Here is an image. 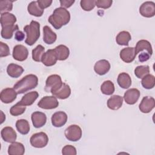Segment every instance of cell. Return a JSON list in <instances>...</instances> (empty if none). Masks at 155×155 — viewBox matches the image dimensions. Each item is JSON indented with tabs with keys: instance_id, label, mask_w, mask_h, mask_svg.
<instances>
[{
	"instance_id": "obj_1",
	"label": "cell",
	"mask_w": 155,
	"mask_h": 155,
	"mask_svg": "<svg viewBox=\"0 0 155 155\" xmlns=\"http://www.w3.org/2000/svg\"><path fill=\"white\" fill-rule=\"evenodd\" d=\"M70 20V13L65 8L62 7L56 8L54 10L48 21L56 30L60 29L63 25L68 24Z\"/></svg>"
},
{
	"instance_id": "obj_2",
	"label": "cell",
	"mask_w": 155,
	"mask_h": 155,
	"mask_svg": "<svg viewBox=\"0 0 155 155\" xmlns=\"http://www.w3.org/2000/svg\"><path fill=\"white\" fill-rule=\"evenodd\" d=\"M38 84V77L33 74L25 76L22 79L18 81L13 86L18 94H23L36 87Z\"/></svg>"
},
{
	"instance_id": "obj_3",
	"label": "cell",
	"mask_w": 155,
	"mask_h": 155,
	"mask_svg": "<svg viewBox=\"0 0 155 155\" xmlns=\"http://www.w3.org/2000/svg\"><path fill=\"white\" fill-rule=\"evenodd\" d=\"M24 31L27 35V38L25 41V44L31 46L40 37V24L33 20L29 25H27L24 27Z\"/></svg>"
},
{
	"instance_id": "obj_4",
	"label": "cell",
	"mask_w": 155,
	"mask_h": 155,
	"mask_svg": "<svg viewBox=\"0 0 155 155\" xmlns=\"http://www.w3.org/2000/svg\"><path fill=\"white\" fill-rule=\"evenodd\" d=\"M30 142L31 146L35 148H44L48 142V137L44 132L36 133L31 136Z\"/></svg>"
},
{
	"instance_id": "obj_5",
	"label": "cell",
	"mask_w": 155,
	"mask_h": 155,
	"mask_svg": "<svg viewBox=\"0 0 155 155\" xmlns=\"http://www.w3.org/2000/svg\"><path fill=\"white\" fill-rule=\"evenodd\" d=\"M82 129L78 125H71L68 127L65 131L64 134L67 139L72 142H76L81 139L82 137Z\"/></svg>"
},
{
	"instance_id": "obj_6",
	"label": "cell",
	"mask_w": 155,
	"mask_h": 155,
	"mask_svg": "<svg viewBox=\"0 0 155 155\" xmlns=\"http://www.w3.org/2000/svg\"><path fill=\"white\" fill-rule=\"evenodd\" d=\"M62 83L61 76L58 74H51L49 76L46 81L44 90L47 93H51L58 88Z\"/></svg>"
},
{
	"instance_id": "obj_7",
	"label": "cell",
	"mask_w": 155,
	"mask_h": 155,
	"mask_svg": "<svg viewBox=\"0 0 155 155\" xmlns=\"http://www.w3.org/2000/svg\"><path fill=\"white\" fill-rule=\"evenodd\" d=\"M59 105L57 98L54 96H46L43 97L38 103V106L42 109L51 110L56 108Z\"/></svg>"
},
{
	"instance_id": "obj_8",
	"label": "cell",
	"mask_w": 155,
	"mask_h": 155,
	"mask_svg": "<svg viewBox=\"0 0 155 155\" xmlns=\"http://www.w3.org/2000/svg\"><path fill=\"white\" fill-rule=\"evenodd\" d=\"M140 14L145 18H152L155 15V3L153 1H146L139 7Z\"/></svg>"
},
{
	"instance_id": "obj_9",
	"label": "cell",
	"mask_w": 155,
	"mask_h": 155,
	"mask_svg": "<svg viewBox=\"0 0 155 155\" xmlns=\"http://www.w3.org/2000/svg\"><path fill=\"white\" fill-rule=\"evenodd\" d=\"M12 56L13 58L18 61H24L28 56V49L22 45H16L13 47Z\"/></svg>"
},
{
	"instance_id": "obj_10",
	"label": "cell",
	"mask_w": 155,
	"mask_h": 155,
	"mask_svg": "<svg viewBox=\"0 0 155 155\" xmlns=\"http://www.w3.org/2000/svg\"><path fill=\"white\" fill-rule=\"evenodd\" d=\"M51 93L56 98L60 99H65L70 96L71 89L68 84L62 82L58 88L53 91Z\"/></svg>"
},
{
	"instance_id": "obj_11",
	"label": "cell",
	"mask_w": 155,
	"mask_h": 155,
	"mask_svg": "<svg viewBox=\"0 0 155 155\" xmlns=\"http://www.w3.org/2000/svg\"><path fill=\"white\" fill-rule=\"evenodd\" d=\"M17 94L18 93L13 88H6L1 91L0 99L3 103L10 104L16 99Z\"/></svg>"
},
{
	"instance_id": "obj_12",
	"label": "cell",
	"mask_w": 155,
	"mask_h": 155,
	"mask_svg": "<svg viewBox=\"0 0 155 155\" xmlns=\"http://www.w3.org/2000/svg\"><path fill=\"white\" fill-rule=\"evenodd\" d=\"M155 107V100L153 97L145 96L142 99L139 108L143 113H148L152 111Z\"/></svg>"
},
{
	"instance_id": "obj_13",
	"label": "cell",
	"mask_w": 155,
	"mask_h": 155,
	"mask_svg": "<svg viewBox=\"0 0 155 155\" xmlns=\"http://www.w3.org/2000/svg\"><path fill=\"white\" fill-rule=\"evenodd\" d=\"M67 118V115L65 112L62 111H57L51 116V124L55 127H61L66 124Z\"/></svg>"
},
{
	"instance_id": "obj_14",
	"label": "cell",
	"mask_w": 155,
	"mask_h": 155,
	"mask_svg": "<svg viewBox=\"0 0 155 155\" xmlns=\"http://www.w3.org/2000/svg\"><path fill=\"white\" fill-rule=\"evenodd\" d=\"M140 97V91L137 88H131L126 91L124 95L125 102L128 105L136 104Z\"/></svg>"
},
{
	"instance_id": "obj_15",
	"label": "cell",
	"mask_w": 155,
	"mask_h": 155,
	"mask_svg": "<svg viewBox=\"0 0 155 155\" xmlns=\"http://www.w3.org/2000/svg\"><path fill=\"white\" fill-rule=\"evenodd\" d=\"M31 119L34 127L39 128L45 124L47 122V116L44 113L35 111L31 114Z\"/></svg>"
},
{
	"instance_id": "obj_16",
	"label": "cell",
	"mask_w": 155,
	"mask_h": 155,
	"mask_svg": "<svg viewBox=\"0 0 155 155\" xmlns=\"http://www.w3.org/2000/svg\"><path fill=\"white\" fill-rule=\"evenodd\" d=\"M2 139L6 142L13 143L17 138V134L11 127H4L1 132Z\"/></svg>"
},
{
	"instance_id": "obj_17",
	"label": "cell",
	"mask_w": 155,
	"mask_h": 155,
	"mask_svg": "<svg viewBox=\"0 0 155 155\" xmlns=\"http://www.w3.org/2000/svg\"><path fill=\"white\" fill-rule=\"evenodd\" d=\"M119 56L124 62L126 63H131L134 60L136 56L135 49L132 47L124 48L120 51Z\"/></svg>"
},
{
	"instance_id": "obj_18",
	"label": "cell",
	"mask_w": 155,
	"mask_h": 155,
	"mask_svg": "<svg viewBox=\"0 0 155 155\" xmlns=\"http://www.w3.org/2000/svg\"><path fill=\"white\" fill-rule=\"evenodd\" d=\"M110 67L111 65L108 61L106 59H101L95 63L94 70L97 74L102 76L109 71Z\"/></svg>"
},
{
	"instance_id": "obj_19",
	"label": "cell",
	"mask_w": 155,
	"mask_h": 155,
	"mask_svg": "<svg viewBox=\"0 0 155 155\" xmlns=\"http://www.w3.org/2000/svg\"><path fill=\"white\" fill-rule=\"evenodd\" d=\"M58 61L57 57L54 53V49H49L44 53L42 57L41 62L47 67L54 65Z\"/></svg>"
},
{
	"instance_id": "obj_20",
	"label": "cell",
	"mask_w": 155,
	"mask_h": 155,
	"mask_svg": "<svg viewBox=\"0 0 155 155\" xmlns=\"http://www.w3.org/2000/svg\"><path fill=\"white\" fill-rule=\"evenodd\" d=\"M134 49H135V52L136 55L140 52L148 53L150 55H152L153 54L152 46L150 42L147 40L142 39L139 41L137 42Z\"/></svg>"
},
{
	"instance_id": "obj_21",
	"label": "cell",
	"mask_w": 155,
	"mask_h": 155,
	"mask_svg": "<svg viewBox=\"0 0 155 155\" xmlns=\"http://www.w3.org/2000/svg\"><path fill=\"white\" fill-rule=\"evenodd\" d=\"M43 41L47 44H53L56 39V34L51 29V28L47 25L43 27Z\"/></svg>"
},
{
	"instance_id": "obj_22",
	"label": "cell",
	"mask_w": 155,
	"mask_h": 155,
	"mask_svg": "<svg viewBox=\"0 0 155 155\" xmlns=\"http://www.w3.org/2000/svg\"><path fill=\"white\" fill-rule=\"evenodd\" d=\"M24 70L22 66L16 64H10L7 68V73L9 76L13 78H18L21 76Z\"/></svg>"
},
{
	"instance_id": "obj_23",
	"label": "cell",
	"mask_w": 155,
	"mask_h": 155,
	"mask_svg": "<svg viewBox=\"0 0 155 155\" xmlns=\"http://www.w3.org/2000/svg\"><path fill=\"white\" fill-rule=\"evenodd\" d=\"M123 104V97L119 95H113L107 101V107L112 110H117L121 108Z\"/></svg>"
},
{
	"instance_id": "obj_24",
	"label": "cell",
	"mask_w": 155,
	"mask_h": 155,
	"mask_svg": "<svg viewBox=\"0 0 155 155\" xmlns=\"http://www.w3.org/2000/svg\"><path fill=\"white\" fill-rule=\"evenodd\" d=\"M39 94L36 91H31L25 94L18 102L24 106H30L35 102Z\"/></svg>"
},
{
	"instance_id": "obj_25",
	"label": "cell",
	"mask_w": 155,
	"mask_h": 155,
	"mask_svg": "<svg viewBox=\"0 0 155 155\" xmlns=\"http://www.w3.org/2000/svg\"><path fill=\"white\" fill-rule=\"evenodd\" d=\"M54 53L59 61L66 60L70 54L69 48L64 45H59L54 48Z\"/></svg>"
},
{
	"instance_id": "obj_26",
	"label": "cell",
	"mask_w": 155,
	"mask_h": 155,
	"mask_svg": "<svg viewBox=\"0 0 155 155\" xmlns=\"http://www.w3.org/2000/svg\"><path fill=\"white\" fill-rule=\"evenodd\" d=\"M25 153V147L22 143L14 142L8 148L9 155H23Z\"/></svg>"
},
{
	"instance_id": "obj_27",
	"label": "cell",
	"mask_w": 155,
	"mask_h": 155,
	"mask_svg": "<svg viewBox=\"0 0 155 155\" xmlns=\"http://www.w3.org/2000/svg\"><path fill=\"white\" fill-rule=\"evenodd\" d=\"M16 22V18L13 14L8 12L1 13V25L2 27L15 25Z\"/></svg>"
},
{
	"instance_id": "obj_28",
	"label": "cell",
	"mask_w": 155,
	"mask_h": 155,
	"mask_svg": "<svg viewBox=\"0 0 155 155\" xmlns=\"http://www.w3.org/2000/svg\"><path fill=\"white\" fill-rule=\"evenodd\" d=\"M117 82L118 85L124 89L128 88L131 85V79L130 75L125 72L120 73L117 77Z\"/></svg>"
},
{
	"instance_id": "obj_29",
	"label": "cell",
	"mask_w": 155,
	"mask_h": 155,
	"mask_svg": "<svg viewBox=\"0 0 155 155\" xmlns=\"http://www.w3.org/2000/svg\"><path fill=\"white\" fill-rule=\"evenodd\" d=\"M27 10L30 15L36 17H40L43 15L44 10L41 8L37 2V1H31L28 5Z\"/></svg>"
},
{
	"instance_id": "obj_30",
	"label": "cell",
	"mask_w": 155,
	"mask_h": 155,
	"mask_svg": "<svg viewBox=\"0 0 155 155\" xmlns=\"http://www.w3.org/2000/svg\"><path fill=\"white\" fill-rule=\"evenodd\" d=\"M131 39V35L127 31H122L119 32L116 38V43L119 45H128V42Z\"/></svg>"
},
{
	"instance_id": "obj_31",
	"label": "cell",
	"mask_w": 155,
	"mask_h": 155,
	"mask_svg": "<svg viewBox=\"0 0 155 155\" xmlns=\"http://www.w3.org/2000/svg\"><path fill=\"white\" fill-rule=\"evenodd\" d=\"M16 128L18 131L21 134H27L30 131V125L26 119H19L16 122Z\"/></svg>"
},
{
	"instance_id": "obj_32",
	"label": "cell",
	"mask_w": 155,
	"mask_h": 155,
	"mask_svg": "<svg viewBox=\"0 0 155 155\" xmlns=\"http://www.w3.org/2000/svg\"><path fill=\"white\" fill-rule=\"evenodd\" d=\"M19 29V27L18 25H8L2 27V30L1 31V35L2 38L5 39H10L13 37V32L18 30Z\"/></svg>"
},
{
	"instance_id": "obj_33",
	"label": "cell",
	"mask_w": 155,
	"mask_h": 155,
	"mask_svg": "<svg viewBox=\"0 0 155 155\" xmlns=\"http://www.w3.org/2000/svg\"><path fill=\"white\" fill-rule=\"evenodd\" d=\"M115 90L114 84L110 80L104 81L101 86V92L105 95H111Z\"/></svg>"
},
{
	"instance_id": "obj_34",
	"label": "cell",
	"mask_w": 155,
	"mask_h": 155,
	"mask_svg": "<svg viewBox=\"0 0 155 155\" xmlns=\"http://www.w3.org/2000/svg\"><path fill=\"white\" fill-rule=\"evenodd\" d=\"M141 84L144 88L152 89L155 85V78L153 74H148L142 78Z\"/></svg>"
},
{
	"instance_id": "obj_35",
	"label": "cell",
	"mask_w": 155,
	"mask_h": 155,
	"mask_svg": "<svg viewBox=\"0 0 155 155\" xmlns=\"http://www.w3.org/2000/svg\"><path fill=\"white\" fill-rule=\"evenodd\" d=\"M45 53V48L41 45H38L32 50V59L36 62H41Z\"/></svg>"
},
{
	"instance_id": "obj_36",
	"label": "cell",
	"mask_w": 155,
	"mask_h": 155,
	"mask_svg": "<svg viewBox=\"0 0 155 155\" xmlns=\"http://www.w3.org/2000/svg\"><path fill=\"white\" fill-rule=\"evenodd\" d=\"M150 73V67L147 65H139L134 69V74L139 79H142Z\"/></svg>"
},
{
	"instance_id": "obj_37",
	"label": "cell",
	"mask_w": 155,
	"mask_h": 155,
	"mask_svg": "<svg viewBox=\"0 0 155 155\" xmlns=\"http://www.w3.org/2000/svg\"><path fill=\"white\" fill-rule=\"evenodd\" d=\"M26 110V107L20 104L19 102L16 104L15 105H13L10 110V113L11 115L13 116H17L22 114Z\"/></svg>"
},
{
	"instance_id": "obj_38",
	"label": "cell",
	"mask_w": 155,
	"mask_h": 155,
	"mask_svg": "<svg viewBox=\"0 0 155 155\" xmlns=\"http://www.w3.org/2000/svg\"><path fill=\"white\" fill-rule=\"evenodd\" d=\"M14 1L11 0H3L0 1V12L1 13H5L12 10L13 2Z\"/></svg>"
},
{
	"instance_id": "obj_39",
	"label": "cell",
	"mask_w": 155,
	"mask_h": 155,
	"mask_svg": "<svg viewBox=\"0 0 155 155\" xmlns=\"http://www.w3.org/2000/svg\"><path fill=\"white\" fill-rule=\"evenodd\" d=\"M95 2V0H81L80 5L82 10L86 12H89L94 8L96 6Z\"/></svg>"
},
{
	"instance_id": "obj_40",
	"label": "cell",
	"mask_w": 155,
	"mask_h": 155,
	"mask_svg": "<svg viewBox=\"0 0 155 155\" xmlns=\"http://www.w3.org/2000/svg\"><path fill=\"white\" fill-rule=\"evenodd\" d=\"M112 3V0H97L96 1L95 5L97 8L107 9L111 6Z\"/></svg>"
},
{
	"instance_id": "obj_41",
	"label": "cell",
	"mask_w": 155,
	"mask_h": 155,
	"mask_svg": "<svg viewBox=\"0 0 155 155\" xmlns=\"http://www.w3.org/2000/svg\"><path fill=\"white\" fill-rule=\"evenodd\" d=\"M62 154L63 155H76L77 154L76 149L71 145H67L62 148Z\"/></svg>"
},
{
	"instance_id": "obj_42",
	"label": "cell",
	"mask_w": 155,
	"mask_h": 155,
	"mask_svg": "<svg viewBox=\"0 0 155 155\" xmlns=\"http://www.w3.org/2000/svg\"><path fill=\"white\" fill-rule=\"evenodd\" d=\"M10 49L7 44L3 42H0V57H6L10 55Z\"/></svg>"
},
{
	"instance_id": "obj_43",
	"label": "cell",
	"mask_w": 155,
	"mask_h": 155,
	"mask_svg": "<svg viewBox=\"0 0 155 155\" xmlns=\"http://www.w3.org/2000/svg\"><path fill=\"white\" fill-rule=\"evenodd\" d=\"M37 2L41 8L44 10L45 8L50 7L53 1L51 0H38Z\"/></svg>"
},
{
	"instance_id": "obj_44",
	"label": "cell",
	"mask_w": 155,
	"mask_h": 155,
	"mask_svg": "<svg viewBox=\"0 0 155 155\" xmlns=\"http://www.w3.org/2000/svg\"><path fill=\"white\" fill-rule=\"evenodd\" d=\"M61 6L63 8H69L74 3V0H61L59 1Z\"/></svg>"
},
{
	"instance_id": "obj_45",
	"label": "cell",
	"mask_w": 155,
	"mask_h": 155,
	"mask_svg": "<svg viewBox=\"0 0 155 155\" xmlns=\"http://www.w3.org/2000/svg\"><path fill=\"white\" fill-rule=\"evenodd\" d=\"M151 55L146 53H140L139 54V61L141 62H143L147 61L150 58Z\"/></svg>"
},
{
	"instance_id": "obj_46",
	"label": "cell",
	"mask_w": 155,
	"mask_h": 155,
	"mask_svg": "<svg viewBox=\"0 0 155 155\" xmlns=\"http://www.w3.org/2000/svg\"><path fill=\"white\" fill-rule=\"evenodd\" d=\"M25 38L24 33L20 30H18L15 34V39L18 41H22Z\"/></svg>"
}]
</instances>
